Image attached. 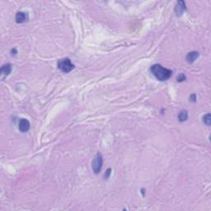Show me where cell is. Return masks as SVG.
<instances>
[{"label":"cell","instance_id":"ba28073f","mask_svg":"<svg viewBox=\"0 0 211 211\" xmlns=\"http://www.w3.org/2000/svg\"><path fill=\"white\" fill-rule=\"evenodd\" d=\"M11 71H12V66H11V64H7L3 65V67L1 68L0 73H1V74H2L3 76H8V75L11 73Z\"/></svg>","mask_w":211,"mask_h":211},{"label":"cell","instance_id":"7c38bea8","mask_svg":"<svg viewBox=\"0 0 211 211\" xmlns=\"http://www.w3.org/2000/svg\"><path fill=\"white\" fill-rule=\"evenodd\" d=\"M111 173H112V169H111V168H108V169L106 170V173L104 174V177H105V179H108Z\"/></svg>","mask_w":211,"mask_h":211},{"label":"cell","instance_id":"9c48e42d","mask_svg":"<svg viewBox=\"0 0 211 211\" xmlns=\"http://www.w3.org/2000/svg\"><path fill=\"white\" fill-rule=\"evenodd\" d=\"M187 118H188V113H187V112L185 111V110L181 111L179 115H178V119H179L180 121H185L187 120Z\"/></svg>","mask_w":211,"mask_h":211},{"label":"cell","instance_id":"277c9868","mask_svg":"<svg viewBox=\"0 0 211 211\" xmlns=\"http://www.w3.org/2000/svg\"><path fill=\"white\" fill-rule=\"evenodd\" d=\"M18 129L21 132L25 133V132L28 131L29 129H30V122L28 120L26 119H22L19 122V126Z\"/></svg>","mask_w":211,"mask_h":211},{"label":"cell","instance_id":"5b68a950","mask_svg":"<svg viewBox=\"0 0 211 211\" xmlns=\"http://www.w3.org/2000/svg\"><path fill=\"white\" fill-rule=\"evenodd\" d=\"M185 2H183V1H179V2H177V3H176V8H175V11H176V15H177V16H181V15L184 13V11H185Z\"/></svg>","mask_w":211,"mask_h":211},{"label":"cell","instance_id":"8992f818","mask_svg":"<svg viewBox=\"0 0 211 211\" xmlns=\"http://www.w3.org/2000/svg\"><path fill=\"white\" fill-rule=\"evenodd\" d=\"M28 19V16L26 13L18 12L16 15V22L17 23H23Z\"/></svg>","mask_w":211,"mask_h":211},{"label":"cell","instance_id":"3957f363","mask_svg":"<svg viewBox=\"0 0 211 211\" xmlns=\"http://www.w3.org/2000/svg\"><path fill=\"white\" fill-rule=\"evenodd\" d=\"M103 163V158L102 155L98 153L96 154L95 157L93 158V163H92V167H93V172L95 173V174H98L102 170Z\"/></svg>","mask_w":211,"mask_h":211},{"label":"cell","instance_id":"7a4b0ae2","mask_svg":"<svg viewBox=\"0 0 211 211\" xmlns=\"http://www.w3.org/2000/svg\"><path fill=\"white\" fill-rule=\"evenodd\" d=\"M58 67L64 73H69L74 69V65L71 63L69 59L65 58V59H62L58 62Z\"/></svg>","mask_w":211,"mask_h":211},{"label":"cell","instance_id":"6da1fadb","mask_svg":"<svg viewBox=\"0 0 211 211\" xmlns=\"http://www.w3.org/2000/svg\"><path fill=\"white\" fill-rule=\"evenodd\" d=\"M151 72L155 76V78L160 81H166L169 79L173 74V71L166 68H163L161 64L153 65L151 68Z\"/></svg>","mask_w":211,"mask_h":211},{"label":"cell","instance_id":"8fae6325","mask_svg":"<svg viewBox=\"0 0 211 211\" xmlns=\"http://www.w3.org/2000/svg\"><path fill=\"white\" fill-rule=\"evenodd\" d=\"M185 76L184 75V74H180L179 76L177 77V81L178 82H180V83H182V82H183V81H185Z\"/></svg>","mask_w":211,"mask_h":211},{"label":"cell","instance_id":"4fadbf2b","mask_svg":"<svg viewBox=\"0 0 211 211\" xmlns=\"http://www.w3.org/2000/svg\"><path fill=\"white\" fill-rule=\"evenodd\" d=\"M195 102V95H192V97L191 96V102Z\"/></svg>","mask_w":211,"mask_h":211},{"label":"cell","instance_id":"30bf717a","mask_svg":"<svg viewBox=\"0 0 211 211\" xmlns=\"http://www.w3.org/2000/svg\"><path fill=\"white\" fill-rule=\"evenodd\" d=\"M204 122L207 125H210V114H207L204 116Z\"/></svg>","mask_w":211,"mask_h":211},{"label":"cell","instance_id":"52a82bcc","mask_svg":"<svg viewBox=\"0 0 211 211\" xmlns=\"http://www.w3.org/2000/svg\"><path fill=\"white\" fill-rule=\"evenodd\" d=\"M199 55H200V54H199V52L197 51L190 52V53L187 54V56H186V61L188 62L189 64H192V63H194L195 61V60L199 57Z\"/></svg>","mask_w":211,"mask_h":211}]
</instances>
